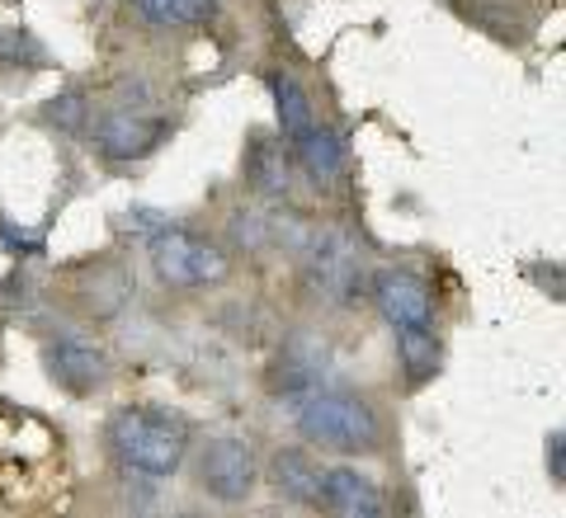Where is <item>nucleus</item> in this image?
Listing matches in <instances>:
<instances>
[{
  "instance_id": "16",
  "label": "nucleus",
  "mask_w": 566,
  "mask_h": 518,
  "mask_svg": "<svg viewBox=\"0 0 566 518\" xmlns=\"http://www.w3.org/2000/svg\"><path fill=\"white\" fill-rule=\"evenodd\" d=\"M255 184L264 193H283L289 189V170H283V156L270 147V141H260L255 147Z\"/></svg>"
},
{
  "instance_id": "3",
  "label": "nucleus",
  "mask_w": 566,
  "mask_h": 518,
  "mask_svg": "<svg viewBox=\"0 0 566 518\" xmlns=\"http://www.w3.org/2000/svg\"><path fill=\"white\" fill-rule=\"evenodd\" d=\"M151 269L166 288H212L227 278V255L193 231H156L151 236Z\"/></svg>"
},
{
  "instance_id": "4",
  "label": "nucleus",
  "mask_w": 566,
  "mask_h": 518,
  "mask_svg": "<svg viewBox=\"0 0 566 518\" xmlns=\"http://www.w3.org/2000/svg\"><path fill=\"white\" fill-rule=\"evenodd\" d=\"M364 255L349 231H312L307 241V278L331 307H354L364 297Z\"/></svg>"
},
{
  "instance_id": "9",
  "label": "nucleus",
  "mask_w": 566,
  "mask_h": 518,
  "mask_svg": "<svg viewBox=\"0 0 566 518\" xmlns=\"http://www.w3.org/2000/svg\"><path fill=\"white\" fill-rule=\"evenodd\" d=\"M326 363H331V353H326L322 339L297 335L293 345L283 349V359H279L274 391H279V397H303V391L322 387V378H326Z\"/></svg>"
},
{
  "instance_id": "15",
  "label": "nucleus",
  "mask_w": 566,
  "mask_h": 518,
  "mask_svg": "<svg viewBox=\"0 0 566 518\" xmlns=\"http://www.w3.org/2000/svg\"><path fill=\"white\" fill-rule=\"evenodd\" d=\"M142 20L161 24V29H189V24H203L218 0H133Z\"/></svg>"
},
{
  "instance_id": "1",
  "label": "nucleus",
  "mask_w": 566,
  "mask_h": 518,
  "mask_svg": "<svg viewBox=\"0 0 566 518\" xmlns=\"http://www.w3.org/2000/svg\"><path fill=\"white\" fill-rule=\"evenodd\" d=\"M109 453L118 467H128L133 476L161 480L185 467L189 453V429L151 405H128L109 420Z\"/></svg>"
},
{
  "instance_id": "14",
  "label": "nucleus",
  "mask_w": 566,
  "mask_h": 518,
  "mask_svg": "<svg viewBox=\"0 0 566 518\" xmlns=\"http://www.w3.org/2000/svg\"><path fill=\"white\" fill-rule=\"evenodd\" d=\"M274 85V109H279V128H283V137H289V141H297V137H303L307 128H312V99L303 95V85H297L293 76H283V71H279V76L270 81Z\"/></svg>"
},
{
  "instance_id": "6",
  "label": "nucleus",
  "mask_w": 566,
  "mask_h": 518,
  "mask_svg": "<svg viewBox=\"0 0 566 518\" xmlns=\"http://www.w3.org/2000/svg\"><path fill=\"white\" fill-rule=\"evenodd\" d=\"M374 302H378V311H382V320L392 330H401V326H430V320H434L430 288H424L416 274H406V269H378L374 274Z\"/></svg>"
},
{
  "instance_id": "10",
  "label": "nucleus",
  "mask_w": 566,
  "mask_h": 518,
  "mask_svg": "<svg viewBox=\"0 0 566 518\" xmlns=\"http://www.w3.org/2000/svg\"><path fill=\"white\" fill-rule=\"evenodd\" d=\"M161 133H166V123H156V118L109 114L95 128V147L109 156V160H137V156H147L156 141H161Z\"/></svg>"
},
{
  "instance_id": "5",
  "label": "nucleus",
  "mask_w": 566,
  "mask_h": 518,
  "mask_svg": "<svg viewBox=\"0 0 566 518\" xmlns=\"http://www.w3.org/2000/svg\"><path fill=\"white\" fill-rule=\"evenodd\" d=\"M199 486L222 499V505H241L255 486V453L241 438H212L199 453Z\"/></svg>"
},
{
  "instance_id": "8",
  "label": "nucleus",
  "mask_w": 566,
  "mask_h": 518,
  "mask_svg": "<svg viewBox=\"0 0 566 518\" xmlns=\"http://www.w3.org/2000/svg\"><path fill=\"white\" fill-rule=\"evenodd\" d=\"M48 368H52V378H57L66 391H76V397L95 391L104 378H109V359L99 353V345H91V339H71V335L48 345Z\"/></svg>"
},
{
  "instance_id": "12",
  "label": "nucleus",
  "mask_w": 566,
  "mask_h": 518,
  "mask_svg": "<svg viewBox=\"0 0 566 518\" xmlns=\"http://www.w3.org/2000/svg\"><path fill=\"white\" fill-rule=\"evenodd\" d=\"M270 476H274V486L289 495V499H297V505H312L322 467H316L307 453H297V448H279L274 462H270Z\"/></svg>"
},
{
  "instance_id": "17",
  "label": "nucleus",
  "mask_w": 566,
  "mask_h": 518,
  "mask_svg": "<svg viewBox=\"0 0 566 518\" xmlns=\"http://www.w3.org/2000/svg\"><path fill=\"white\" fill-rule=\"evenodd\" d=\"M33 43L24 39V33H14V29H0V57H6V62H20V57H33V52H29Z\"/></svg>"
},
{
  "instance_id": "11",
  "label": "nucleus",
  "mask_w": 566,
  "mask_h": 518,
  "mask_svg": "<svg viewBox=\"0 0 566 518\" xmlns=\"http://www.w3.org/2000/svg\"><path fill=\"white\" fill-rule=\"evenodd\" d=\"M293 151H297V160H303L312 184H335V175L345 170V141L331 128H316V123L293 141Z\"/></svg>"
},
{
  "instance_id": "13",
  "label": "nucleus",
  "mask_w": 566,
  "mask_h": 518,
  "mask_svg": "<svg viewBox=\"0 0 566 518\" xmlns=\"http://www.w3.org/2000/svg\"><path fill=\"white\" fill-rule=\"evenodd\" d=\"M397 359L406 368V378L411 382H424V378H434L439 372V339L430 335V326H401L397 330Z\"/></svg>"
},
{
  "instance_id": "18",
  "label": "nucleus",
  "mask_w": 566,
  "mask_h": 518,
  "mask_svg": "<svg viewBox=\"0 0 566 518\" xmlns=\"http://www.w3.org/2000/svg\"><path fill=\"white\" fill-rule=\"evenodd\" d=\"M547 467H553V480L562 486V480H566V438L562 434L547 438Z\"/></svg>"
},
{
  "instance_id": "2",
  "label": "nucleus",
  "mask_w": 566,
  "mask_h": 518,
  "mask_svg": "<svg viewBox=\"0 0 566 518\" xmlns=\"http://www.w3.org/2000/svg\"><path fill=\"white\" fill-rule=\"evenodd\" d=\"M297 434L326 453H374L382 443V420L364 397L349 391H312L297 401Z\"/></svg>"
},
{
  "instance_id": "7",
  "label": "nucleus",
  "mask_w": 566,
  "mask_h": 518,
  "mask_svg": "<svg viewBox=\"0 0 566 518\" xmlns=\"http://www.w3.org/2000/svg\"><path fill=\"white\" fill-rule=\"evenodd\" d=\"M316 509L326 514H340V518H378L382 514V495L368 476L349 472V467H331L316 476V495H312Z\"/></svg>"
}]
</instances>
